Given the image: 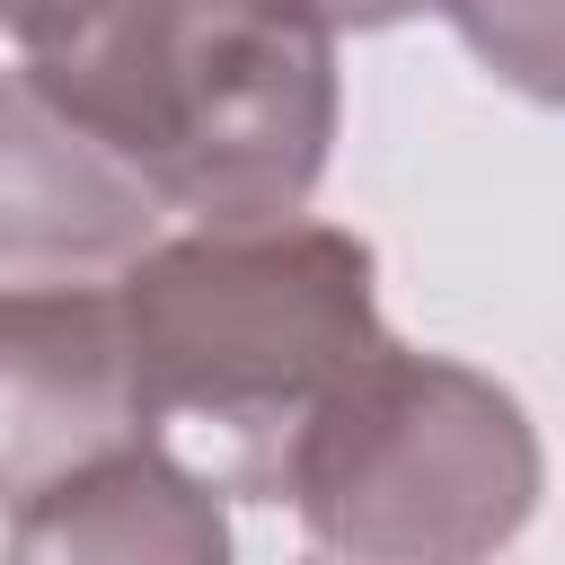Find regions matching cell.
<instances>
[{"instance_id":"obj_6","label":"cell","mask_w":565,"mask_h":565,"mask_svg":"<svg viewBox=\"0 0 565 565\" xmlns=\"http://www.w3.org/2000/svg\"><path fill=\"white\" fill-rule=\"evenodd\" d=\"M0 565H238V547L221 494L194 468L150 441H124L97 468L18 503Z\"/></svg>"},{"instance_id":"obj_9","label":"cell","mask_w":565,"mask_h":565,"mask_svg":"<svg viewBox=\"0 0 565 565\" xmlns=\"http://www.w3.org/2000/svg\"><path fill=\"white\" fill-rule=\"evenodd\" d=\"M18 9H26V0H0V26H9V18H18Z\"/></svg>"},{"instance_id":"obj_1","label":"cell","mask_w":565,"mask_h":565,"mask_svg":"<svg viewBox=\"0 0 565 565\" xmlns=\"http://www.w3.org/2000/svg\"><path fill=\"white\" fill-rule=\"evenodd\" d=\"M18 79L194 230L291 221L344 124L335 35L300 0H26Z\"/></svg>"},{"instance_id":"obj_7","label":"cell","mask_w":565,"mask_h":565,"mask_svg":"<svg viewBox=\"0 0 565 565\" xmlns=\"http://www.w3.org/2000/svg\"><path fill=\"white\" fill-rule=\"evenodd\" d=\"M433 9H450L459 44L494 79H512L530 106H556V0H433Z\"/></svg>"},{"instance_id":"obj_3","label":"cell","mask_w":565,"mask_h":565,"mask_svg":"<svg viewBox=\"0 0 565 565\" xmlns=\"http://www.w3.org/2000/svg\"><path fill=\"white\" fill-rule=\"evenodd\" d=\"M530 406L450 353L380 344L300 433L291 512L327 565H494L539 512Z\"/></svg>"},{"instance_id":"obj_8","label":"cell","mask_w":565,"mask_h":565,"mask_svg":"<svg viewBox=\"0 0 565 565\" xmlns=\"http://www.w3.org/2000/svg\"><path fill=\"white\" fill-rule=\"evenodd\" d=\"M327 35H380V26H406V18H424L433 0H300Z\"/></svg>"},{"instance_id":"obj_4","label":"cell","mask_w":565,"mask_h":565,"mask_svg":"<svg viewBox=\"0 0 565 565\" xmlns=\"http://www.w3.org/2000/svg\"><path fill=\"white\" fill-rule=\"evenodd\" d=\"M141 441L106 282L0 291V512Z\"/></svg>"},{"instance_id":"obj_2","label":"cell","mask_w":565,"mask_h":565,"mask_svg":"<svg viewBox=\"0 0 565 565\" xmlns=\"http://www.w3.org/2000/svg\"><path fill=\"white\" fill-rule=\"evenodd\" d=\"M371 282V247L300 212L150 238L106 282L141 441L212 494L282 503L300 433L388 344Z\"/></svg>"},{"instance_id":"obj_5","label":"cell","mask_w":565,"mask_h":565,"mask_svg":"<svg viewBox=\"0 0 565 565\" xmlns=\"http://www.w3.org/2000/svg\"><path fill=\"white\" fill-rule=\"evenodd\" d=\"M159 238V203L97 159L18 71H0V291L115 282Z\"/></svg>"}]
</instances>
